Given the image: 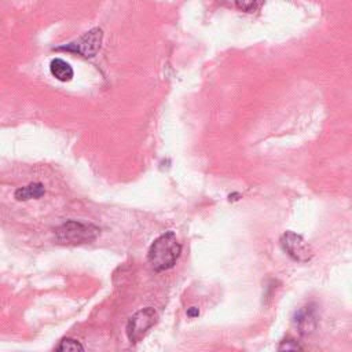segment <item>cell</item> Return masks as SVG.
Listing matches in <instances>:
<instances>
[{
  "mask_svg": "<svg viewBox=\"0 0 352 352\" xmlns=\"http://www.w3.org/2000/svg\"><path fill=\"white\" fill-rule=\"evenodd\" d=\"M182 253V245L179 243L173 231L161 234L150 245L147 252V261L155 272H162L172 268Z\"/></svg>",
  "mask_w": 352,
  "mask_h": 352,
  "instance_id": "obj_1",
  "label": "cell"
},
{
  "mask_svg": "<svg viewBox=\"0 0 352 352\" xmlns=\"http://www.w3.org/2000/svg\"><path fill=\"white\" fill-rule=\"evenodd\" d=\"M100 234V228L94 224L80 223L76 220H69L60 224L55 230V238L59 243L66 245H81L94 242Z\"/></svg>",
  "mask_w": 352,
  "mask_h": 352,
  "instance_id": "obj_2",
  "label": "cell"
},
{
  "mask_svg": "<svg viewBox=\"0 0 352 352\" xmlns=\"http://www.w3.org/2000/svg\"><path fill=\"white\" fill-rule=\"evenodd\" d=\"M158 322V314L154 308L147 307L135 312L126 323V337L131 344L140 342L146 334Z\"/></svg>",
  "mask_w": 352,
  "mask_h": 352,
  "instance_id": "obj_3",
  "label": "cell"
},
{
  "mask_svg": "<svg viewBox=\"0 0 352 352\" xmlns=\"http://www.w3.org/2000/svg\"><path fill=\"white\" fill-rule=\"evenodd\" d=\"M102 38H103L102 29L94 28L89 32L80 36L77 40H74L66 45L58 47L56 50L76 52V54L82 55L84 58H94L102 47Z\"/></svg>",
  "mask_w": 352,
  "mask_h": 352,
  "instance_id": "obj_4",
  "label": "cell"
},
{
  "mask_svg": "<svg viewBox=\"0 0 352 352\" xmlns=\"http://www.w3.org/2000/svg\"><path fill=\"white\" fill-rule=\"evenodd\" d=\"M283 252L294 261L307 263L314 257V250L311 245L294 231H286L279 238Z\"/></svg>",
  "mask_w": 352,
  "mask_h": 352,
  "instance_id": "obj_5",
  "label": "cell"
},
{
  "mask_svg": "<svg viewBox=\"0 0 352 352\" xmlns=\"http://www.w3.org/2000/svg\"><path fill=\"white\" fill-rule=\"evenodd\" d=\"M319 318L316 312V307L314 304H308L296 311L293 316V324L298 330L300 334H311L318 326Z\"/></svg>",
  "mask_w": 352,
  "mask_h": 352,
  "instance_id": "obj_6",
  "label": "cell"
},
{
  "mask_svg": "<svg viewBox=\"0 0 352 352\" xmlns=\"http://www.w3.org/2000/svg\"><path fill=\"white\" fill-rule=\"evenodd\" d=\"M50 72L51 74L62 81V82H66V81H70L74 76V72H73V67L62 58H54L50 63Z\"/></svg>",
  "mask_w": 352,
  "mask_h": 352,
  "instance_id": "obj_7",
  "label": "cell"
},
{
  "mask_svg": "<svg viewBox=\"0 0 352 352\" xmlns=\"http://www.w3.org/2000/svg\"><path fill=\"white\" fill-rule=\"evenodd\" d=\"M45 194V188L43 183H30L25 187L18 188L14 192V197L16 201H29V199H38Z\"/></svg>",
  "mask_w": 352,
  "mask_h": 352,
  "instance_id": "obj_8",
  "label": "cell"
},
{
  "mask_svg": "<svg viewBox=\"0 0 352 352\" xmlns=\"http://www.w3.org/2000/svg\"><path fill=\"white\" fill-rule=\"evenodd\" d=\"M56 351L65 352V351H84V346L80 344V341L74 340V338H62L59 341V344L55 346Z\"/></svg>",
  "mask_w": 352,
  "mask_h": 352,
  "instance_id": "obj_9",
  "label": "cell"
},
{
  "mask_svg": "<svg viewBox=\"0 0 352 352\" xmlns=\"http://www.w3.org/2000/svg\"><path fill=\"white\" fill-rule=\"evenodd\" d=\"M235 4L239 10L245 11V12H253L258 7L257 0H235Z\"/></svg>",
  "mask_w": 352,
  "mask_h": 352,
  "instance_id": "obj_10",
  "label": "cell"
},
{
  "mask_svg": "<svg viewBox=\"0 0 352 352\" xmlns=\"http://www.w3.org/2000/svg\"><path fill=\"white\" fill-rule=\"evenodd\" d=\"M278 351H302V346L293 338H287V340L280 341Z\"/></svg>",
  "mask_w": 352,
  "mask_h": 352,
  "instance_id": "obj_11",
  "label": "cell"
},
{
  "mask_svg": "<svg viewBox=\"0 0 352 352\" xmlns=\"http://www.w3.org/2000/svg\"><path fill=\"white\" fill-rule=\"evenodd\" d=\"M187 315H188L190 318H195V316L199 315V311H198L197 307H191V308L187 309Z\"/></svg>",
  "mask_w": 352,
  "mask_h": 352,
  "instance_id": "obj_12",
  "label": "cell"
}]
</instances>
